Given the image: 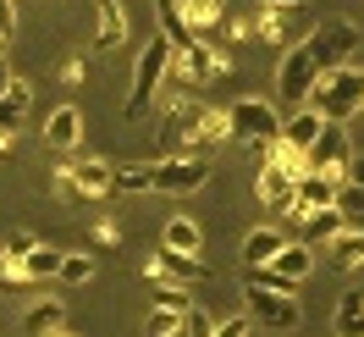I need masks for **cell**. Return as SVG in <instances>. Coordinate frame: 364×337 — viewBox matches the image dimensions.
<instances>
[{
    "label": "cell",
    "instance_id": "obj_1",
    "mask_svg": "<svg viewBox=\"0 0 364 337\" xmlns=\"http://www.w3.org/2000/svg\"><path fill=\"white\" fill-rule=\"evenodd\" d=\"M304 105H309L320 122H342V128H348V116L364 111V72L359 67H326Z\"/></svg>",
    "mask_w": 364,
    "mask_h": 337
},
{
    "label": "cell",
    "instance_id": "obj_11",
    "mask_svg": "<svg viewBox=\"0 0 364 337\" xmlns=\"http://www.w3.org/2000/svg\"><path fill=\"white\" fill-rule=\"evenodd\" d=\"M166 72H171L177 83H188V89H199V83H215V78L227 72V61H221L210 45H199V39H193L188 50H171V67H166Z\"/></svg>",
    "mask_w": 364,
    "mask_h": 337
},
{
    "label": "cell",
    "instance_id": "obj_46",
    "mask_svg": "<svg viewBox=\"0 0 364 337\" xmlns=\"http://www.w3.org/2000/svg\"><path fill=\"white\" fill-rule=\"evenodd\" d=\"M0 50H6V39H0Z\"/></svg>",
    "mask_w": 364,
    "mask_h": 337
},
{
    "label": "cell",
    "instance_id": "obj_26",
    "mask_svg": "<svg viewBox=\"0 0 364 337\" xmlns=\"http://www.w3.org/2000/svg\"><path fill=\"white\" fill-rule=\"evenodd\" d=\"M337 337H364V293H342L337 304Z\"/></svg>",
    "mask_w": 364,
    "mask_h": 337
},
{
    "label": "cell",
    "instance_id": "obj_39",
    "mask_svg": "<svg viewBox=\"0 0 364 337\" xmlns=\"http://www.w3.org/2000/svg\"><path fill=\"white\" fill-rule=\"evenodd\" d=\"M17 288H28V282H23L11 266H6V254H0V293H17Z\"/></svg>",
    "mask_w": 364,
    "mask_h": 337
},
{
    "label": "cell",
    "instance_id": "obj_14",
    "mask_svg": "<svg viewBox=\"0 0 364 337\" xmlns=\"http://www.w3.org/2000/svg\"><path fill=\"white\" fill-rule=\"evenodd\" d=\"M232 138L227 128V111H215V105H205V116H199V128H193V144H188V160H210L221 144Z\"/></svg>",
    "mask_w": 364,
    "mask_h": 337
},
{
    "label": "cell",
    "instance_id": "obj_25",
    "mask_svg": "<svg viewBox=\"0 0 364 337\" xmlns=\"http://www.w3.org/2000/svg\"><path fill=\"white\" fill-rule=\"evenodd\" d=\"M331 266L337 271H359L364 266V232H337V238H331Z\"/></svg>",
    "mask_w": 364,
    "mask_h": 337
},
{
    "label": "cell",
    "instance_id": "obj_12",
    "mask_svg": "<svg viewBox=\"0 0 364 337\" xmlns=\"http://www.w3.org/2000/svg\"><path fill=\"white\" fill-rule=\"evenodd\" d=\"M199 116H205V105H193V100H177V105L166 111V122H160V160L188 155V144H193V128H199Z\"/></svg>",
    "mask_w": 364,
    "mask_h": 337
},
{
    "label": "cell",
    "instance_id": "obj_10",
    "mask_svg": "<svg viewBox=\"0 0 364 337\" xmlns=\"http://www.w3.org/2000/svg\"><path fill=\"white\" fill-rule=\"evenodd\" d=\"M315 78H320V61L309 56V45H293L282 56V67H276V89H282L287 105H304L309 89H315Z\"/></svg>",
    "mask_w": 364,
    "mask_h": 337
},
{
    "label": "cell",
    "instance_id": "obj_34",
    "mask_svg": "<svg viewBox=\"0 0 364 337\" xmlns=\"http://www.w3.org/2000/svg\"><path fill=\"white\" fill-rule=\"evenodd\" d=\"M33 249H39V238H33V232H11V238L0 244V254H6V266H17V260H23V254H33Z\"/></svg>",
    "mask_w": 364,
    "mask_h": 337
},
{
    "label": "cell",
    "instance_id": "obj_29",
    "mask_svg": "<svg viewBox=\"0 0 364 337\" xmlns=\"http://www.w3.org/2000/svg\"><path fill=\"white\" fill-rule=\"evenodd\" d=\"M182 23H188V33H205V28L221 23V6H210V0H188V6H182Z\"/></svg>",
    "mask_w": 364,
    "mask_h": 337
},
{
    "label": "cell",
    "instance_id": "obj_33",
    "mask_svg": "<svg viewBox=\"0 0 364 337\" xmlns=\"http://www.w3.org/2000/svg\"><path fill=\"white\" fill-rule=\"evenodd\" d=\"M215 332V321H210V310H199V304H188L182 310V337H210Z\"/></svg>",
    "mask_w": 364,
    "mask_h": 337
},
{
    "label": "cell",
    "instance_id": "obj_44",
    "mask_svg": "<svg viewBox=\"0 0 364 337\" xmlns=\"http://www.w3.org/2000/svg\"><path fill=\"white\" fill-rule=\"evenodd\" d=\"M171 6H177V11H182V6H188V0H171Z\"/></svg>",
    "mask_w": 364,
    "mask_h": 337
},
{
    "label": "cell",
    "instance_id": "obj_32",
    "mask_svg": "<svg viewBox=\"0 0 364 337\" xmlns=\"http://www.w3.org/2000/svg\"><path fill=\"white\" fill-rule=\"evenodd\" d=\"M193 304V293L188 288H171V282H155V310H171V315H182Z\"/></svg>",
    "mask_w": 364,
    "mask_h": 337
},
{
    "label": "cell",
    "instance_id": "obj_43",
    "mask_svg": "<svg viewBox=\"0 0 364 337\" xmlns=\"http://www.w3.org/2000/svg\"><path fill=\"white\" fill-rule=\"evenodd\" d=\"M50 337H77V332H72V326H61V332H50Z\"/></svg>",
    "mask_w": 364,
    "mask_h": 337
},
{
    "label": "cell",
    "instance_id": "obj_38",
    "mask_svg": "<svg viewBox=\"0 0 364 337\" xmlns=\"http://www.w3.org/2000/svg\"><path fill=\"white\" fill-rule=\"evenodd\" d=\"M0 39H17V0H0Z\"/></svg>",
    "mask_w": 364,
    "mask_h": 337
},
{
    "label": "cell",
    "instance_id": "obj_16",
    "mask_svg": "<svg viewBox=\"0 0 364 337\" xmlns=\"http://www.w3.org/2000/svg\"><path fill=\"white\" fill-rule=\"evenodd\" d=\"M28 105H33V89H28L23 78H11V83H6V94H0V144H6V138H17Z\"/></svg>",
    "mask_w": 364,
    "mask_h": 337
},
{
    "label": "cell",
    "instance_id": "obj_8",
    "mask_svg": "<svg viewBox=\"0 0 364 337\" xmlns=\"http://www.w3.org/2000/svg\"><path fill=\"white\" fill-rule=\"evenodd\" d=\"M243 321H259V326H276V332H293L304 310H298L293 293H265V288H243Z\"/></svg>",
    "mask_w": 364,
    "mask_h": 337
},
{
    "label": "cell",
    "instance_id": "obj_23",
    "mask_svg": "<svg viewBox=\"0 0 364 337\" xmlns=\"http://www.w3.org/2000/svg\"><path fill=\"white\" fill-rule=\"evenodd\" d=\"M94 39L105 50H116L127 39V11H122V0H100V28H94Z\"/></svg>",
    "mask_w": 364,
    "mask_h": 337
},
{
    "label": "cell",
    "instance_id": "obj_31",
    "mask_svg": "<svg viewBox=\"0 0 364 337\" xmlns=\"http://www.w3.org/2000/svg\"><path fill=\"white\" fill-rule=\"evenodd\" d=\"M55 276L77 288V282H89V276H94V260H89V254H61V266H55Z\"/></svg>",
    "mask_w": 364,
    "mask_h": 337
},
{
    "label": "cell",
    "instance_id": "obj_42",
    "mask_svg": "<svg viewBox=\"0 0 364 337\" xmlns=\"http://www.w3.org/2000/svg\"><path fill=\"white\" fill-rule=\"evenodd\" d=\"M6 83H11V67H6V61H0V94H6Z\"/></svg>",
    "mask_w": 364,
    "mask_h": 337
},
{
    "label": "cell",
    "instance_id": "obj_13",
    "mask_svg": "<svg viewBox=\"0 0 364 337\" xmlns=\"http://www.w3.org/2000/svg\"><path fill=\"white\" fill-rule=\"evenodd\" d=\"M144 271H149V282H171V288H182V282H210V266L199 254H171V249H155Z\"/></svg>",
    "mask_w": 364,
    "mask_h": 337
},
{
    "label": "cell",
    "instance_id": "obj_36",
    "mask_svg": "<svg viewBox=\"0 0 364 337\" xmlns=\"http://www.w3.org/2000/svg\"><path fill=\"white\" fill-rule=\"evenodd\" d=\"M342 182L364 194V150H353V155H348V166H342Z\"/></svg>",
    "mask_w": 364,
    "mask_h": 337
},
{
    "label": "cell",
    "instance_id": "obj_17",
    "mask_svg": "<svg viewBox=\"0 0 364 337\" xmlns=\"http://www.w3.org/2000/svg\"><path fill=\"white\" fill-rule=\"evenodd\" d=\"M17 326H23L28 337L61 332V326H67V304H61V299H33V304L23 310V321H17Z\"/></svg>",
    "mask_w": 364,
    "mask_h": 337
},
{
    "label": "cell",
    "instance_id": "obj_20",
    "mask_svg": "<svg viewBox=\"0 0 364 337\" xmlns=\"http://www.w3.org/2000/svg\"><path fill=\"white\" fill-rule=\"evenodd\" d=\"M160 249H171V254H199V249H205V227L188 222V216H177V222H166Z\"/></svg>",
    "mask_w": 364,
    "mask_h": 337
},
{
    "label": "cell",
    "instance_id": "obj_21",
    "mask_svg": "<svg viewBox=\"0 0 364 337\" xmlns=\"http://www.w3.org/2000/svg\"><path fill=\"white\" fill-rule=\"evenodd\" d=\"M298 222H304V238H298V244H331V238L342 232V216H337V204H326V210H304Z\"/></svg>",
    "mask_w": 364,
    "mask_h": 337
},
{
    "label": "cell",
    "instance_id": "obj_6",
    "mask_svg": "<svg viewBox=\"0 0 364 337\" xmlns=\"http://www.w3.org/2000/svg\"><path fill=\"white\" fill-rule=\"evenodd\" d=\"M304 45H309V56H315L320 72H326V67H353V56H359L364 39H359V28L348 23V17H326Z\"/></svg>",
    "mask_w": 364,
    "mask_h": 337
},
{
    "label": "cell",
    "instance_id": "obj_37",
    "mask_svg": "<svg viewBox=\"0 0 364 337\" xmlns=\"http://www.w3.org/2000/svg\"><path fill=\"white\" fill-rule=\"evenodd\" d=\"M210 337H249V321H243V315H227V321H215Z\"/></svg>",
    "mask_w": 364,
    "mask_h": 337
},
{
    "label": "cell",
    "instance_id": "obj_19",
    "mask_svg": "<svg viewBox=\"0 0 364 337\" xmlns=\"http://www.w3.org/2000/svg\"><path fill=\"white\" fill-rule=\"evenodd\" d=\"M293 188H298V182L287 177L276 160H265V166H259V204H271V210H287V204H293Z\"/></svg>",
    "mask_w": 364,
    "mask_h": 337
},
{
    "label": "cell",
    "instance_id": "obj_5",
    "mask_svg": "<svg viewBox=\"0 0 364 337\" xmlns=\"http://www.w3.org/2000/svg\"><path fill=\"white\" fill-rule=\"evenodd\" d=\"M55 188L61 199H105L111 194V160L100 155H72L55 166Z\"/></svg>",
    "mask_w": 364,
    "mask_h": 337
},
{
    "label": "cell",
    "instance_id": "obj_4",
    "mask_svg": "<svg viewBox=\"0 0 364 337\" xmlns=\"http://www.w3.org/2000/svg\"><path fill=\"white\" fill-rule=\"evenodd\" d=\"M227 128H232V138H243L254 150H271L276 138H282V116H276L271 100H232Z\"/></svg>",
    "mask_w": 364,
    "mask_h": 337
},
{
    "label": "cell",
    "instance_id": "obj_7",
    "mask_svg": "<svg viewBox=\"0 0 364 337\" xmlns=\"http://www.w3.org/2000/svg\"><path fill=\"white\" fill-rule=\"evenodd\" d=\"M205 182H210V160H188V155L149 160V188L155 194H199Z\"/></svg>",
    "mask_w": 364,
    "mask_h": 337
},
{
    "label": "cell",
    "instance_id": "obj_24",
    "mask_svg": "<svg viewBox=\"0 0 364 337\" xmlns=\"http://www.w3.org/2000/svg\"><path fill=\"white\" fill-rule=\"evenodd\" d=\"M55 266H61V254H55L50 244H39L33 254H23V260H17L11 271H17L23 282H50V276H55Z\"/></svg>",
    "mask_w": 364,
    "mask_h": 337
},
{
    "label": "cell",
    "instance_id": "obj_35",
    "mask_svg": "<svg viewBox=\"0 0 364 337\" xmlns=\"http://www.w3.org/2000/svg\"><path fill=\"white\" fill-rule=\"evenodd\" d=\"M149 332H155V337H182V315H171V310H149Z\"/></svg>",
    "mask_w": 364,
    "mask_h": 337
},
{
    "label": "cell",
    "instance_id": "obj_15",
    "mask_svg": "<svg viewBox=\"0 0 364 337\" xmlns=\"http://www.w3.org/2000/svg\"><path fill=\"white\" fill-rule=\"evenodd\" d=\"M45 144L50 150H77L83 144V111L77 105H55L45 122Z\"/></svg>",
    "mask_w": 364,
    "mask_h": 337
},
{
    "label": "cell",
    "instance_id": "obj_27",
    "mask_svg": "<svg viewBox=\"0 0 364 337\" xmlns=\"http://www.w3.org/2000/svg\"><path fill=\"white\" fill-rule=\"evenodd\" d=\"M337 216H342V232H364V194L359 188H337Z\"/></svg>",
    "mask_w": 364,
    "mask_h": 337
},
{
    "label": "cell",
    "instance_id": "obj_40",
    "mask_svg": "<svg viewBox=\"0 0 364 337\" xmlns=\"http://www.w3.org/2000/svg\"><path fill=\"white\" fill-rule=\"evenodd\" d=\"M94 244H105V249H116V244H122V238H116V227H111V222H100V227H94Z\"/></svg>",
    "mask_w": 364,
    "mask_h": 337
},
{
    "label": "cell",
    "instance_id": "obj_2",
    "mask_svg": "<svg viewBox=\"0 0 364 337\" xmlns=\"http://www.w3.org/2000/svg\"><path fill=\"white\" fill-rule=\"evenodd\" d=\"M166 67H171V39H166V33H149V45H144V56H138V67H133L127 105H122V116H127V122H144V116H149V100H155Z\"/></svg>",
    "mask_w": 364,
    "mask_h": 337
},
{
    "label": "cell",
    "instance_id": "obj_18",
    "mask_svg": "<svg viewBox=\"0 0 364 337\" xmlns=\"http://www.w3.org/2000/svg\"><path fill=\"white\" fill-rule=\"evenodd\" d=\"M282 227H254L249 238H243V271H254V266H271L276 254H282Z\"/></svg>",
    "mask_w": 364,
    "mask_h": 337
},
{
    "label": "cell",
    "instance_id": "obj_3",
    "mask_svg": "<svg viewBox=\"0 0 364 337\" xmlns=\"http://www.w3.org/2000/svg\"><path fill=\"white\" fill-rule=\"evenodd\" d=\"M315 271V249L309 244H298V238H287L282 244V254H276L271 266H254L249 271V282L243 288H265V293H298V282Z\"/></svg>",
    "mask_w": 364,
    "mask_h": 337
},
{
    "label": "cell",
    "instance_id": "obj_45",
    "mask_svg": "<svg viewBox=\"0 0 364 337\" xmlns=\"http://www.w3.org/2000/svg\"><path fill=\"white\" fill-rule=\"evenodd\" d=\"M210 6H227V0H210Z\"/></svg>",
    "mask_w": 364,
    "mask_h": 337
},
{
    "label": "cell",
    "instance_id": "obj_9",
    "mask_svg": "<svg viewBox=\"0 0 364 337\" xmlns=\"http://www.w3.org/2000/svg\"><path fill=\"white\" fill-rule=\"evenodd\" d=\"M348 155H353V138H348V128H342V122H320L315 144L304 150V160H309V172H320V177H342V166H348Z\"/></svg>",
    "mask_w": 364,
    "mask_h": 337
},
{
    "label": "cell",
    "instance_id": "obj_47",
    "mask_svg": "<svg viewBox=\"0 0 364 337\" xmlns=\"http://www.w3.org/2000/svg\"><path fill=\"white\" fill-rule=\"evenodd\" d=\"M0 150H6V144H0Z\"/></svg>",
    "mask_w": 364,
    "mask_h": 337
},
{
    "label": "cell",
    "instance_id": "obj_22",
    "mask_svg": "<svg viewBox=\"0 0 364 337\" xmlns=\"http://www.w3.org/2000/svg\"><path fill=\"white\" fill-rule=\"evenodd\" d=\"M315 133H320V116L309 111V105H298V111L282 122V144H287V150H309Z\"/></svg>",
    "mask_w": 364,
    "mask_h": 337
},
{
    "label": "cell",
    "instance_id": "obj_30",
    "mask_svg": "<svg viewBox=\"0 0 364 337\" xmlns=\"http://www.w3.org/2000/svg\"><path fill=\"white\" fill-rule=\"evenodd\" d=\"M265 160H276V166H282V172H287V177H304V172H309V160H304V150H287V144H282V138H276L271 150H265Z\"/></svg>",
    "mask_w": 364,
    "mask_h": 337
},
{
    "label": "cell",
    "instance_id": "obj_41",
    "mask_svg": "<svg viewBox=\"0 0 364 337\" xmlns=\"http://www.w3.org/2000/svg\"><path fill=\"white\" fill-rule=\"evenodd\" d=\"M254 6H271V11H304L309 0H254Z\"/></svg>",
    "mask_w": 364,
    "mask_h": 337
},
{
    "label": "cell",
    "instance_id": "obj_28",
    "mask_svg": "<svg viewBox=\"0 0 364 337\" xmlns=\"http://www.w3.org/2000/svg\"><path fill=\"white\" fill-rule=\"evenodd\" d=\"M149 188V166H111V194H144Z\"/></svg>",
    "mask_w": 364,
    "mask_h": 337
}]
</instances>
